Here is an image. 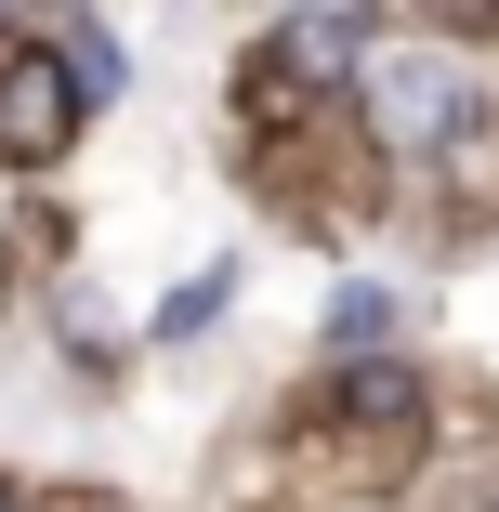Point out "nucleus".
<instances>
[{
    "instance_id": "nucleus-1",
    "label": "nucleus",
    "mask_w": 499,
    "mask_h": 512,
    "mask_svg": "<svg viewBox=\"0 0 499 512\" xmlns=\"http://www.w3.org/2000/svg\"><path fill=\"white\" fill-rule=\"evenodd\" d=\"M460 119H473V92H460L447 66H421V53L368 79V132H381L394 158H447V145H460Z\"/></svg>"
},
{
    "instance_id": "nucleus-2",
    "label": "nucleus",
    "mask_w": 499,
    "mask_h": 512,
    "mask_svg": "<svg viewBox=\"0 0 499 512\" xmlns=\"http://www.w3.org/2000/svg\"><path fill=\"white\" fill-rule=\"evenodd\" d=\"M66 132H79V92H66V66H14V79H0V145H14V158H66Z\"/></svg>"
},
{
    "instance_id": "nucleus-3",
    "label": "nucleus",
    "mask_w": 499,
    "mask_h": 512,
    "mask_svg": "<svg viewBox=\"0 0 499 512\" xmlns=\"http://www.w3.org/2000/svg\"><path fill=\"white\" fill-rule=\"evenodd\" d=\"M355 14H289V66H355Z\"/></svg>"
},
{
    "instance_id": "nucleus-4",
    "label": "nucleus",
    "mask_w": 499,
    "mask_h": 512,
    "mask_svg": "<svg viewBox=\"0 0 499 512\" xmlns=\"http://www.w3.org/2000/svg\"><path fill=\"white\" fill-rule=\"evenodd\" d=\"M381 329H394V289H342V302H329V342H342V355H368Z\"/></svg>"
},
{
    "instance_id": "nucleus-5",
    "label": "nucleus",
    "mask_w": 499,
    "mask_h": 512,
    "mask_svg": "<svg viewBox=\"0 0 499 512\" xmlns=\"http://www.w3.org/2000/svg\"><path fill=\"white\" fill-rule=\"evenodd\" d=\"M355 407H368V421H408L421 394H408V368H355Z\"/></svg>"
}]
</instances>
